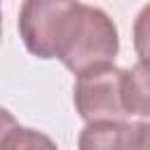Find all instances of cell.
I'll list each match as a JSON object with an SVG mask.
<instances>
[{"label":"cell","mask_w":150,"mask_h":150,"mask_svg":"<svg viewBox=\"0 0 150 150\" xmlns=\"http://www.w3.org/2000/svg\"><path fill=\"white\" fill-rule=\"evenodd\" d=\"M120 52V33L105 9L70 0L61 19L56 54L70 73L82 75L98 66H112Z\"/></svg>","instance_id":"6da1fadb"},{"label":"cell","mask_w":150,"mask_h":150,"mask_svg":"<svg viewBox=\"0 0 150 150\" xmlns=\"http://www.w3.org/2000/svg\"><path fill=\"white\" fill-rule=\"evenodd\" d=\"M124 68L98 66L77 75L73 87V103L77 115L91 122H124L127 110L122 101Z\"/></svg>","instance_id":"7a4b0ae2"},{"label":"cell","mask_w":150,"mask_h":150,"mask_svg":"<svg viewBox=\"0 0 150 150\" xmlns=\"http://www.w3.org/2000/svg\"><path fill=\"white\" fill-rule=\"evenodd\" d=\"M70 0H26L19 9V35L38 59H54L61 19Z\"/></svg>","instance_id":"3957f363"},{"label":"cell","mask_w":150,"mask_h":150,"mask_svg":"<svg viewBox=\"0 0 150 150\" xmlns=\"http://www.w3.org/2000/svg\"><path fill=\"white\" fill-rule=\"evenodd\" d=\"M122 101L127 115L150 117V61H138L124 70Z\"/></svg>","instance_id":"277c9868"},{"label":"cell","mask_w":150,"mask_h":150,"mask_svg":"<svg viewBox=\"0 0 150 150\" xmlns=\"http://www.w3.org/2000/svg\"><path fill=\"white\" fill-rule=\"evenodd\" d=\"M124 122H91L77 136V150H120Z\"/></svg>","instance_id":"5b68a950"},{"label":"cell","mask_w":150,"mask_h":150,"mask_svg":"<svg viewBox=\"0 0 150 150\" xmlns=\"http://www.w3.org/2000/svg\"><path fill=\"white\" fill-rule=\"evenodd\" d=\"M2 150H59V148H56V143L47 134H42L38 129L19 127L7 138V143L2 145Z\"/></svg>","instance_id":"8992f818"},{"label":"cell","mask_w":150,"mask_h":150,"mask_svg":"<svg viewBox=\"0 0 150 150\" xmlns=\"http://www.w3.org/2000/svg\"><path fill=\"white\" fill-rule=\"evenodd\" d=\"M120 150H150V122H124Z\"/></svg>","instance_id":"52a82bcc"},{"label":"cell","mask_w":150,"mask_h":150,"mask_svg":"<svg viewBox=\"0 0 150 150\" xmlns=\"http://www.w3.org/2000/svg\"><path fill=\"white\" fill-rule=\"evenodd\" d=\"M134 52L138 61H150V2L141 7L134 21Z\"/></svg>","instance_id":"ba28073f"},{"label":"cell","mask_w":150,"mask_h":150,"mask_svg":"<svg viewBox=\"0 0 150 150\" xmlns=\"http://www.w3.org/2000/svg\"><path fill=\"white\" fill-rule=\"evenodd\" d=\"M16 129H19V122L14 120V115H12L7 108L0 105V150H2V145L7 143V138H9Z\"/></svg>","instance_id":"9c48e42d"},{"label":"cell","mask_w":150,"mask_h":150,"mask_svg":"<svg viewBox=\"0 0 150 150\" xmlns=\"http://www.w3.org/2000/svg\"><path fill=\"white\" fill-rule=\"evenodd\" d=\"M0 38H2V9H0Z\"/></svg>","instance_id":"30bf717a"}]
</instances>
